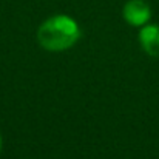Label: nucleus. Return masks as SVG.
<instances>
[{"label":"nucleus","mask_w":159,"mask_h":159,"mask_svg":"<svg viewBox=\"0 0 159 159\" xmlns=\"http://www.w3.org/2000/svg\"><path fill=\"white\" fill-rule=\"evenodd\" d=\"M122 16L130 25L142 26L150 20L152 9H150V5L144 0H130L125 3L122 9Z\"/></svg>","instance_id":"2"},{"label":"nucleus","mask_w":159,"mask_h":159,"mask_svg":"<svg viewBox=\"0 0 159 159\" xmlns=\"http://www.w3.org/2000/svg\"><path fill=\"white\" fill-rule=\"evenodd\" d=\"M0 150H2V138H0Z\"/></svg>","instance_id":"4"},{"label":"nucleus","mask_w":159,"mask_h":159,"mask_svg":"<svg viewBox=\"0 0 159 159\" xmlns=\"http://www.w3.org/2000/svg\"><path fill=\"white\" fill-rule=\"evenodd\" d=\"M139 42L148 56L159 57V25H145L139 33Z\"/></svg>","instance_id":"3"},{"label":"nucleus","mask_w":159,"mask_h":159,"mask_svg":"<svg viewBox=\"0 0 159 159\" xmlns=\"http://www.w3.org/2000/svg\"><path fill=\"white\" fill-rule=\"evenodd\" d=\"M80 37L79 25L68 16H54L45 20L37 30V40L48 51H63L71 48Z\"/></svg>","instance_id":"1"}]
</instances>
